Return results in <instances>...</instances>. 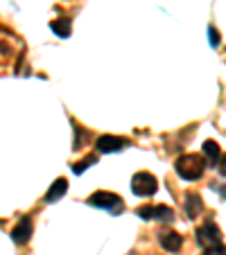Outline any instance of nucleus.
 <instances>
[{
  "label": "nucleus",
  "mask_w": 226,
  "mask_h": 255,
  "mask_svg": "<svg viewBox=\"0 0 226 255\" xmlns=\"http://www.w3.org/2000/svg\"><path fill=\"white\" fill-rule=\"evenodd\" d=\"M206 169V160L199 154H186L177 160V174L186 181H197Z\"/></svg>",
  "instance_id": "nucleus-1"
},
{
  "label": "nucleus",
  "mask_w": 226,
  "mask_h": 255,
  "mask_svg": "<svg viewBox=\"0 0 226 255\" xmlns=\"http://www.w3.org/2000/svg\"><path fill=\"white\" fill-rule=\"evenodd\" d=\"M131 190H134V194H138V197H152V194H156V190H159V181H156L154 174L138 172L131 178Z\"/></svg>",
  "instance_id": "nucleus-2"
},
{
  "label": "nucleus",
  "mask_w": 226,
  "mask_h": 255,
  "mask_svg": "<svg viewBox=\"0 0 226 255\" xmlns=\"http://www.w3.org/2000/svg\"><path fill=\"white\" fill-rule=\"evenodd\" d=\"M88 203L95 208H102V210L113 212V215H118L122 210V199L113 192H95L88 197Z\"/></svg>",
  "instance_id": "nucleus-3"
},
{
  "label": "nucleus",
  "mask_w": 226,
  "mask_h": 255,
  "mask_svg": "<svg viewBox=\"0 0 226 255\" xmlns=\"http://www.w3.org/2000/svg\"><path fill=\"white\" fill-rule=\"evenodd\" d=\"M140 219H156V222H172L174 210L170 206H140L136 210Z\"/></svg>",
  "instance_id": "nucleus-4"
},
{
  "label": "nucleus",
  "mask_w": 226,
  "mask_h": 255,
  "mask_svg": "<svg viewBox=\"0 0 226 255\" xmlns=\"http://www.w3.org/2000/svg\"><path fill=\"white\" fill-rule=\"evenodd\" d=\"M197 242L204 246V249H211V246H220L222 244V233L220 228L213 222H206L202 228L197 231Z\"/></svg>",
  "instance_id": "nucleus-5"
},
{
  "label": "nucleus",
  "mask_w": 226,
  "mask_h": 255,
  "mask_svg": "<svg viewBox=\"0 0 226 255\" xmlns=\"http://www.w3.org/2000/svg\"><path fill=\"white\" fill-rule=\"evenodd\" d=\"M95 147L100 154H116V151L129 147V140L118 138V135H100V138L95 140Z\"/></svg>",
  "instance_id": "nucleus-6"
},
{
  "label": "nucleus",
  "mask_w": 226,
  "mask_h": 255,
  "mask_svg": "<svg viewBox=\"0 0 226 255\" xmlns=\"http://www.w3.org/2000/svg\"><path fill=\"white\" fill-rule=\"evenodd\" d=\"M32 219L29 217H23L18 224H16L14 233H11V240L16 242V244H27L29 237H32Z\"/></svg>",
  "instance_id": "nucleus-7"
},
{
  "label": "nucleus",
  "mask_w": 226,
  "mask_h": 255,
  "mask_svg": "<svg viewBox=\"0 0 226 255\" xmlns=\"http://www.w3.org/2000/svg\"><path fill=\"white\" fill-rule=\"evenodd\" d=\"M159 244L163 246L165 251H170V253H177L183 244V237L174 231H163V233H159Z\"/></svg>",
  "instance_id": "nucleus-8"
},
{
  "label": "nucleus",
  "mask_w": 226,
  "mask_h": 255,
  "mask_svg": "<svg viewBox=\"0 0 226 255\" xmlns=\"http://www.w3.org/2000/svg\"><path fill=\"white\" fill-rule=\"evenodd\" d=\"M183 206H186V212L190 219H195V217L202 212L204 203H202V197H199L197 192H188L186 194V201H183Z\"/></svg>",
  "instance_id": "nucleus-9"
},
{
  "label": "nucleus",
  "mask_w": 226,
  "mask_h": 255,
  "mask_svg": "<svg viewBox=\"0 0 226 255\" xmlns=\"http://www.w3.org/2000/svg\"><path fill=\"white\" fill-rule=\"evenodd\" d=\"M66 190H68V181H66V178H57V181L50 185L48 194H45V201H48V203H54L57 199H61L63 194H66Z\"/></svg>",
  "instance_id": "nucleus-10"
},
{
  "label": "nucleus",
  "mask_w": 226,
  "mask_h": 255,
  "mask_svg": "<svg viewBox=\"0 0 226 255\" xmlns=\"http://www.w3.org/2000/svg\"><path fill=\"white\" fill-rule=\"evenodd\" d=\"M50 29H52L57 36H61V39H68V34H70V20L68 18H57L50 23Z\"/></svg>",
  "instance_id": "nucleus-11"
},
{
  "label": "nucleus",
  "mask_w": 226,
  "mask_h": 255,
  "mask_svg": "<svg viewBox=\"0 0 226 255\" xmlns=\"http://www.w3.org/2000/svg\"><path fill=\"white\" fill-rule=\"evenodd\" d=\"M204 154L208 156L211 163H217V158H220V144H217L215 140H206V142H204Z\"/></svg>",
  "instance_id": "nucleus-12"
},
{
  "label": "nucleus",
  "mask_w": 226,
  "mask_h": 255,
  "mask_svg": "<svg viewBox=\"0 0 226 255\" xmlns=\"http://www.w3.org/2000/svg\"><path fill=\"white\" fill-rule=\"evenodd\" d=\"M95 156H86V158H84V160H79V163H75V165H72V172H75V174H82L84 172V169H88V167H91V165H95Z\"/></svg>",
  "instance_id": "nucleus-13"
},
{
  "label": "nucleus",
  "mask_w": 226,
  "mask_h": 255,
  "mask_svg": "<svg viewBox=\"0 0 226 255\" xmlns=\"http://www.w3.org/2000/svg\"><path fill=\"white\" fill-rule=\"evenodd\" d=\"M208 34H211V45H213V48H217V45L222 43V39H220V32H217L215 27H208Z\"/></svg>",
  "instance_id": "nucleus-14"
},
{
  "label": "nucleus",
  "mask_w": 226,
  "mask_h": 255,
  "mask_svg": "<svg viewBox=\"0 0 226 255\" xmlns=\"http://www.w3.org/2000/svg\"><path fill=\"white\" fill-rule=\"evenodd\" d=\"M204 255H226V249H224V246H211V249H206V253H204Z\"/></svg>",
  "instance_id": "nucleus-15"
},
{
  "label": "nucleus",
  "mask_w": 226,
  "mask_h": 255,
  "mask_svg": "<svg viewBox=\"0 0 226 255\" xmlns=\"http://www.w3.org/2000/svg\"><path fill=\"white\" fill-rule=\"evenodd\" d=\"M217 165H220V172L226 176V154L222 156V158H220V163H217Z\"/></svg>",
  "instance_id": "nucleus-16"
},
{
  "label": "nucleus",
  "mask_w": 226,
  "mask_h": 255,
  "mask_svg": "<svg viewBox=\"0 0 226 255\" xmlns=\"http://www.w3.org/2000/svg\"><path fill=\"white\" fill-rule=\"evenodd\" d=\"M129 255H136V253H129Z\"/></svg>",
  "instance_id": "nucleus-17"
}]
</instances>
